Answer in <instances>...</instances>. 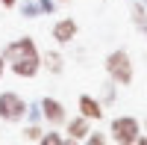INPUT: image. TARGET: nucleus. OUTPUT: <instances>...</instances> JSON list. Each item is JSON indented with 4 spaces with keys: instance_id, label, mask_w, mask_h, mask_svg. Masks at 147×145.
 Segmentation results:
<instances>
[{
    "instance_id": "f257e3e1",
    "label": "nucleus",
    "mask_w": 147,
    "mask_h": 145,
    "mask_svg": "<svg viewBox=\"0 0 147 145\" xmlns=\"http://www.w3.org/2000/svg\"><path fill=\"white\" fill-rule=\"evenodd\" d=\"M106 71H109V77H112L115 83L129 86V83H132V62H129V53H127V51L109 53V56H106Z\"/></svg>"
},
{
    "instance_id": "f03ea898",
    "label": "nucleus",
    "mask_w": 147,
    "mask_h": 145,
    "mask_svg": "<svg viewBox=\"0 0 147 145\" xmlns=\"http://www.w3.org/2000/svg\"><path fill=\"white\" fill-rule=\"evenodd\" d=\"M24 113H27V104H24L21 95H15V92L0 95V118L3 122H21Z\"/></svg>"
},
{
    "instance_id": "7ed1b4c3",
    "label": "nucleus",
    "mask_w": 147,
    "mask_h": 145,
    "mask_svg": "<svg viewBox=\"0 0 147 145\" xmlns=\"http://www.w3.org/2000/svg\"><path fill=\"white\" fill-rule=\"evenodd\" d=\"M112 139L121 142V145H129L138 139V122L132 116H118L112 122Z\"/></svg>"
},
{
    "instance_id": "20e7f679",
    "label": "nucleus",
    "mask_w": 147,
    "mask_h": 145,
    "mask_svg": "<svg viewBox=\"0 0 147 145\" xmlns=\"http://www.w3.org/2000/svg\"><path fill=\"white\" fill-rule=\"evenodd\" d=\"M3 56H6V62H15V59H30V56H38V47H35L32 39H27V36H24V39L6 44Z\"/></svg>"
},
{
    "instance_id": "39448f33",
    "label": "nucleus",
    "mask_w": 147,
    "mask_h": 145,
    "mask_svg": "<svg viewBox=\"0 0 147 145\" xmlns=\"http://www.w3.org/2000/svg\"><path fill=\"white\" fill-rule=\"evenodd\" d=\"M53 39H56L59 44L74 42V39H77V21H74V18H62V21H56V24H53Z\"/></svg>"
},
{
    "instance_id": "423d86ee",
    "label": "nucleus",
    "mask_w": 147,
    "mask_h": 145,
    "mask_svg": "<svg viewBox=\"0 0 147 145\" xmlns=\"http://www.w3.org/2000/svg\"><path fill=\"white\" fill-rule=\"evenodd\" d=\"M12 71H15L18 77H35L41 68V56H30V59H15V62H9Z\"/></svg>"
},
{
    "instance_id": "0eeeda50",
    "label": "nucleus",
    "mask_w": 147,
    "mask_h": 145,
    "mask_svg": "<svg viewBox=\"0 0 147 145\" xmlns=\"http://www.w3.org/2000/svg\"><path fill=\"white\" fill-rule=\"evenodd\" d=\"M41 110H44V118H47L50 124H62V122H65V107H62V101L44 98V101H41Z\"/></svg>"
},
{
    "instance_id": "6e6552de",
    "label": "nucleus",
    "mask_w": 147,
    "mask_h": 145,
    "mask_svg": "<svg viewBox=\"0 0 147 145\" xmlns=\"http://www.w3.org/2000/svg\"><path fill=\"white\" fill-rule=\"evenodd\" d=\"M80 116H85L88 122H94V118H103V110H100V104H97L94 98L80 95Z\"/></svg>"
},
{
    "instance_id": "1a4fd4ad",
    "label": "nucleus",
    "mask_w": 147,
    "mask_h": 145,
    "mask_svg": "<svg viewBox=\"0 0 147 145\" xmlns=\"http://www.w3.org/2000/svg\"><path fill=\"white\" fill-rule=\"evenodd\" d=\"M68 133H71V142H82L85 136H88V118L85 116L74 118V122L68 124Z\"/></svg>"
},
{
    "instance_id": "9d476101",
    "label": "nucleus",
    "mask_w": 147,
    "mask_h": 145,
    "mask_svg": "<svg viewBox=\"0 0 147 145\" xmlns=\"http://www.w3.org/2000/svg\"><path fill=\"white\" fill-rule=\"evenodd\" d=\"M44 65H47V71H53V74H59V71H62V56H59L56 51L44 53Z\"/></svg>"
},
{
    "instance_id": "9b49d317",
    "label": "nucleus",
    "mask_w": 147,
    "mask_h": 145,
    "mask_svg": "<svg viewBox=\"0 0 147 145\" xmlns=\"http://www.w3.org/2000/svg\"><path fill=\"white\" fill-rule=\"evenodd\" d=\"M24 139H27V142H41V127L38 124H30L27 130H24Z\"/></svg>"
},
{
    "instance_id": "f8f14e48",
    "label": "nucleus",
    "mask_w": 147,
    "mask_h": 145,
    "mask_svg": "<svg viewBox=\"0 0 147 145\" xmlns=\"http://www.w3.org/2000/svg\"><path fill=\"white\" fill-rule=\"evenodd\" d=\"M41 142L44 145H62V136L59 133H41Z\"/></svg>"
},
{
    "instance_id": "ddd939ff",
    "label": "nucleus",
    "mask_w": 147,
    "mask_h": 145,
    "mask_svg": "<svg viewBox=\"0 0 147 145\" xmlns=\"http://www.w3.org/2000/svg\"><path fill=\"white\" fill-rule=\"evenodd\" d=\"M3 68H6V56L0 53V77H3Z\"/></svg>"
},
{
    "instance_id": "4468645a",
    "label": "nucleus",
    "mask_w": 147,
    "mask_h": 145,
    "mask_svg": "<svg viewBox=\"0 0 147 145\" xmlns=\"http://www.w3.org/2000/svg\"><path fill=\"white\" fill-rule=\"evenodd\" d=\"M0 3H3L6 9H12V6H15V3H18V0H0Z\"/></svg>"
}]
</instances>
